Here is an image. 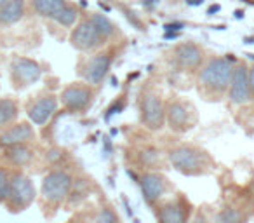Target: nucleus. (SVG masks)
<instances>
[{
    "mask_svg": "<svg viewBox=\"0 0 254 223\" xmlns=\"http://www.w3.org/2000/svg\"><path fill=\"white\" fill-rule=\"evenodd\" d=\"M247 56H249V58H251V60H254V54H247Z\"/></svg>",
    "mask_w": 254,
    "mask_h": 223,
    "instance_id": "e433bc0d",
    "label": "nucleus"
},
{
    "mask_svg": "<svg viewBox=\"0 0 254 223\" xmlns=\"http://www.w3.org/2000/svg\"><path fill=\"white\" fill-rule=\"evenodd\" d=\"M216 223H244L246 215L237 208H225L216 215Z\"/></svg>",
    "mask_w": 254,
    "mask_h": 223,
    "instance_id": "5701e85b",
    "label": "nucleus"
},
{
    "mask_svg": "<svg viewBox=\"0 0 254 223\" xmlns=\"http://www.w3.org/2000/svg\"><path fill=\"white\" fill-rule=\"evenodd\" d=\"M35 140V129L30 121L16 122L11 128L0 131V149H11L18 145H28Z\"/></svg>",
    "mask_w": 254,
    "mask_h": 223,
    "instance_id": "4468645a",
    "label": "nucleus"
},
{
    "mask_svg": "<svg viewBox=\"0 0 254 223\" xmlns=\"http://www.w3.org/2000/svg\"><path fill=\"white\" fill-rule=\"evenodd\" d=\"M235 18H237V19L244 18V11H235Z\"/></svg>",
    "mask_w": 254,
    "mask_h": 223,
    "instance_id": "f704fd0d",
    "label": "nucleus"
},
{
    "mask_svg": "<svg viewBox=\"0 0 254 223\" xmlns=\"http://www.w3.org/2000/svg\"><path fill=\"white\" fill-rule=\"evenodd\" d=\"M87 19L92 23V26H94V28L98 30V32L101 33L106 40L112 39V37L117 33V26L113 25V21L108 18V16H105V14H91Z\"/></svg>",
    "mask_w": 254,
    "mask_h": 223,
    "instance_id": "412c9836",
    "label": "nucleus"
},
{
    "mask_svg": "<svg viewBox=\"0 0 254 223\" xmlns=\"http://www.w3.org/2000/svg\"><path fill=\"white\" fill-rule=\"evenodd\" d=\"M247 65L237 63L233 67L232 82L228 87V99L233 105H246L253 99V92L249 87V77H247Z\"/></svg>",
    "mask_w": 254,
    "mask_h": 223,
    "instance_id": "ddd939ff",
    "label": "nucleus"
},
{
    "mask_svg": "<svg viewBox=\"0 0 254 223\" xmlns=\"http://www.w3.org/2000/svg\"><path fill=\"white\" fill-rule=\"evenodd\" d=\"M112 63H113V54L108 53V51H99L94 56L89 58L80 68V75L84 77L85 84L92 85V87L103 84L110 68H112Z\"/></svg>",
    "mask_w": 254,
    "mask_h": 223,
    "instance_id": "9b49d317",
    "label": "nucleus"
},
{
    "mask_svg": "<svg viewBox=\"0 0 254 223\" xmlns=\"http://www.w3.org/2000/svg\"><path fill=\"white\" fill-rule=\"evenodd\" d=\"M106 39L92 26L89 19L77 23L75 28L70 33V44L73 49L80 51V53H92L98 51L105 46Z\"/></svg>",
    "mask_w": 254,
    "mask_h": 223,
    "instance_id": "6e6552de",
    "label": "nucleus"
},
{
    "mask_svg": "<svg viewBox=\"0 0 254 223\" xmlns=\"http://www.w3.org/2000/svg\"><path fill=\"white\" fill-rule=\"evenodd\" d=\"M26 0H11L0 7V26H14L25 18Z\"/></svg>",
    "mask_w": 254,
    "mask_h": 223,
    "instance_id": "6ab92c4d",
    "label": "nucleus"
},
{
    "mask_svg": "<svg viewBox=\"0 0 254 223\" xmlns=\"http://www.w3.org/2000/svg\"><path fill=\"white\" fill-rule=\"evenodd\" d=\"M71 187H73V176L66 169H51L42 178L40 197L47 208L56 209L64 201H68Z\"/></svg>",
    "mask_w": 254,
    "mask_h": 223,
    "instance_id": "7ed1b4c3",
    "label": "nucleus"
},
{
    "mask_svg": "<svg viewBox=\"0 0 254 223\" xmlns=\"http://www.w3.org/2000/svg\"><path fill=\"white\" fill-rule=\"evenodd\" d=\"M173 61L180 70L193 72L204 63V49L195 42H183L178 44L173 49Z\"/></svg>",
    "mask_w": 254,
    "mask_h": 223,
    "instance_id": "f8f14e48",
    "label": "nucleus"
},
{
    "mask_svg": "<svg viewBox=\"0 0 254 223\" xmlns=\"http://www.w3.org/2000/svg\"><path fill=\"white\" fill-rule=\"evenodd\" d=\"M124 108H126V96H120V98H117L115 101L108 106V110H106V119H110L115 114H122Z\"/></svg>",
    "mask_w": 254,
    "mask_h": 223,
    "instance_id": "bb28decb",
    "label": "nucleus"
},
{
    "mask_svg": "<svg viewBox=\"0 0 254 223\" xmlns=\"http://www.w3.org/2000/svg\"><path fill=\"white\" fill-rule=\"evenodd\" d=\"M77 21H78V9L71 4H68L66 9H64L60 14V18L56 19L58 25L64 26V28H70V26H73Z\"/></svg>",
    "mask_w": 254,
    "mask_h": 223,
    "instance_id": "393cba45",
    "label": "nucleus"
},
{
    "mask_svg": "<svg viewBox=\"0 0 254 223\" xmlns=\"http://www.w3.org/2000/svg\"><path fill=\"white\" fill-rule=\"evenodd\" d=\"M35 159V150L32 149V143L28 145H18L11 149H4V160L9 169H21L33 162Z\"/></svg>",
    "mask_w": 254,
    "mask_h": 223,
    "instance_id": "f3484780",
    "label": "nucleus"
},
{
    "mask_svg": "<svg viewBox=\"0 0 254 223\" xmlns=\"http://www.w3.org/2000/svg\"><path fill=\"white\" fill-rule=\"evenodd\" d=\"M202 4H204V0H187V5L190 7H200Z\"/></svg>",
    "mask_w": 254,
    "mask_h": 223,
    "instance_id": "7c9ffc66",
    "label": "nucleus"
},
{
    "mask_svg": "<svg viewBox=\"0 0 254 223\" xmlns=\"http://www.w3.org/2000/svg\"><path fill=\"white\" fill-rule=\"evenodd\" d=\"M157 215H159V223H188L190 208L185 199H176L164 202Z\"/></svg>",
    "mask_w": 254,
    "mask_h": 223,
    "instance_id": "dca6fc26",
    "label": "nucleus"
},
{
    "mask_svg": "<svg viewBox=\"0 0 254 223\" xmlns=\"http://www.w3.org/2000/svg\"><path fill=\"white\" fill-rule=\"evenodd\" d=\"M60 103L68 114H84L92 106L96 98V91L92 85L84 82H73L63 87L61 94L58 96Z\"/></svg>",
    "mask_w": 254,
    "mask_h": 223,
    "instance_id": "39448f33",
    "label": "nucleus"
},
{
    "mask_svg": "<svg viewBox=\"0 0 254 223\" xmlns=\"http://www.w3.org/2000/svg\"><path fill=\"white\" fill-rule=\"evenodd\" d=\"M219 9H221V5L216 4V5H211V7L207 9V14H214V12H218Z\"/></svg>",
    "mask_w": 254,
    "mask_h": 223,
    "instance_id": "473e14b6",
    "label": "nucleus"
},
{
    "mask_svg": "<svg viewBox=\"0 0 254 223\" xmlns=\"http://www.w3.org/2000/svg\"><path fill=\"white\" fill-rule=\"evenodd\" d=\"M19 117V103L12 96L0 98V131L11 128L18 122Z\"/></svg>",
    "mask_w": 254,
    "mask_h": 223,
    "instance_id": "aec40b11",
    "label": "nucleus"
},
{
    "mask_svg": "<svg viewBox=\"0 0 254 223\" xmlns=\"http://www.w3.org/2000/svg\"><path fill=\"white\" fill-rule=\"evenodd\" d=\"M166 122L174 133H187L195 126L193 106L181 99H171L166 105Z\"/></svg>",
    "mask_w": 254,
    "mask_h": 223,
    "instance_id": "9d476101",
    "label": "nucleus"
},
{
    "mask_svg": "<svg viewBox=\"0 0 254 223\" xmlns=\"http://www.w3.org/2000/svg\"><path fill=\"white\" fill-rule=\"evenodd\" d=\"M58 106H60V98L56 94H53V92L39 94L26 105L28 121L33 126H46L56 115Z\"/></svg>",
    "mask_w": 254,
    "mask_h": 223,
    "instance_id": "1a4fd4ad",
    "label": "nucleus"
},
{
    "mask_svg": "<svg viewBox=\"0 0 254 223\" xmlns=\"http://www.w3.org/2000/svg\"><path fill=\"white\" fill-rule=\"evenodd\" d=\"M247 77H249V87H251V92L254 96V65L253 67L247 68Z\"/></svg>",
    "mask_w": 254,
    "mask_h": 223,
    "instance_id": "c85d7f7f",
    "label": "nucleus"
},
{
    "mask_svg": "<svg viewBox=\"0 0 254 223\" xmlns=\"http://www.w3.org/2000/svg\"><path fill=\"white\" fill-rule=\"evenodd\" d=\"M126 173H127V176H129V178H132V180H134L136 183H139V176H136V173H134V171H131V169H126Z\"/></svg>",
    "mask_w": 254,
    "mask_h": 223,
    "instance_id": "2f4dec72",
    "label": "nucleus"
},
{
    "mask_svg": "<svg viewBox=\"0 0 254 223\" xmlns=\"http://www.w3.org/2000/svg\"><path fill=\"white\" fill-rule=\"evenodd\" d=\"M9 75H11V84L14 89L21 91L35 82L40 80L42 77V67L32 58L18 56L11 61V68H9Z\"/></svg>",
    "mask_w": 254,
    "mask_h": 223,
    "instance_id": "0eeeda50",
    "label": "nucleus"
},
{
    "mask_svg": "<svg viewBox=\"0 0 254 223\" xmlns=\"http://www.w3.org/2000/svg\"><path fill=\"white\" fill-rule=\"evenodd\" d=\"M181 28H185V23H181V21H174V23H167V25H164V30H166V32L180 33Z\"/></svg>",
    "mask_w": 254,
    "mask_h": 223,
    "instance_id": "cd10ccee",
    "label": "nucleus"
},
{
    "mask_svg": "<svg viewBox=\"0 0 254 223\" xmlns=\"http://www.w3.org/2000/svg\"><path fill=\"white\" fill-rule=\"evenodd\" d=\"M35 197H37V190H35V185H33L32 178L26 176L23 171L12 169L9 195L4 204L5 208L11 213H21L33 204Z\"/></svg>",
    "mask_w": 254,
    "mask_h": 223,
    "instance_id": "20e7f679",
    "label": "nucleus"
},
{
    "mask_svg": "<svg viewBox=\"0 0 254 223\" xmlns=\"http://www.w3.org/2000/svg\"><path fill=\"white\" fill-rule=\"evenodd\" d=\"M139 119L150 131H160L166 126V105L157 92H145L139 101Z\"/></svg>",
    "mask_w": 254,
    "mask_h": 223,
    "instance_id": "423d86ee",
    "label": "nucleus"
},
{
    "mask_svg": "<svg viewBox=\"0 0 254 223\" xmlns=\"http://www.w3.org/2000/svg\"><path fill=\"white\" fill-rule=\"evenodd\" d=\"M7 2H11V0H0V7H4V5L7 4Z\"/></svg>",
    "mask_w": 254,
    "mask_h": 223,
    "instance_id": "c9c22d12",
    "label": "nucleus"
},
{
    "mask_svg": "<svg viewBox=\"0 0 254 223\" xmlns=\"http://www.w3.org/2000/svg\"><path fill=\"white\" fill-rule=\"evenodd\" d=\"M105 147H106V155H108V153L112 152V145H110L108 138H105Z\"/></svg>",
    "mask_w": 254,
    "mask_h": 223,
    "instance_id": "72a5a7b5",
    "label": "nucleus"
},
{
    "mask_svg": "<svg viewBox=\"0 0 254 223\" xmlns=\"http://www.w3.org/2000/svg\"><path fill=\"white\" fill-rule=\"evenodd\" d=\"M138 162L143 167H155L160 162V150L155 149V147H145V149L139 150Z\"/></svg>",
    "mask_w": 254,
    "mask_h": 223,
    "instance_id": "4be33fe9",
    "label": "nucleus"
},
{
    "mask_svg": "<svg viewBox=\"0 0 254 223\" xmlns=\"http://www.w3.org/2000/svg\"><path fill=\"white\" fill-rule=\"evenodd\" d=\"M171 166L185 176H200L212 169V159L207 152L191 145H178L167 152Z\"/></svg>",
    "mask_w": 254,
    "mask_h": 223,
    "instance_id": "f03ea898",
    "label": "nucleus"
},
{
    "mask_svg": "<svg viewBox=\"0 0 254 223\" xmlns=\"http://www.w3.org/2000/svg\"><path fill=\"white\" fill-rule=\"evenodd\" d=\"M11 174L12 169L7 166H0V204H5L9 195V187H11Z\"/></svg>",
    "mask_w": 254,
    "mask_h": 223,
    "instance_id": "b1692460",
    "label": "nucleus"
},
{
    "mask_svg": "<svg viewBox=\"0 0 254 223\" xmlns=\"http://www.w3.org/2000/svg\"><path fill=\"white\" fill-rule=\"evenodd\" d=\"M235 65L226 58H211L198 74V92L207 98L228 92Z\"/></svg>",
    "mask_w": 254,
    "mask_h": 223,
    "instance_id": "f257e3e1",
    "label": "nucleus"
},
{
    "mask_svg": "<svg viewBox=\"0 0 254 223\" xmlns=\"http://www.w3.org/2000/svg\"><path fill=\"white\" fill-rule=\"evenodd\" d=\"M94 223H120L119 216H117V213L113 211L110 206H103L101 209H99L98 216H96Z\"/></svg>",
    "mask_w": 254,
    "mask_h": 223,
    "instance_id": "a878e982",
    "label": "nucleus"
},
{
    "mask_svg": "<svg viewBox=\"0 0 254 223\" xmlns=\"http://www.w3.org/2000/svg\"><path fill=\"white\" fill-rule=\"evenodd\" d=\"M32 11L40 18H47L56 21L61 12L66 9V0H30Z\"/></svg>",
    "mask_w": 254,
    "mask_h": 223,
    "instance_id": "a211bd4d",
    "label": "nucleus"
},
{
    "mask_svg": "<svg viewBox=\"0 0 254 223\" xmlns=\"http://www.w3.org/2000/svg\"><path fill=\"white\" fill-rule=\"evenodd\" d=\"M134 223H139V220H134Z\"/></svg>",
    "mask_w": 254,
    "mask_h": 223,
    "instance_id": "4c0bfd02",
    "label": "nucleus"
},
{
    "mask_svg": "<svg viewBox=\"0 0 254 223\" xmlns=\"http://www.w3.org/2000/svg\"><path fill=\"white\" fill-rule=\"evenodd\" d=\"M159 2L160 0H143V5H145L146 9H153Z\"/></svg>",
    "mask_w": 254,
    "mask_h": 223,
    "instance_id": "c756f323",
    "label": "nucleus"
},
{
    "mask_svg": "<svg viewBox=\"0 0 254 223\" xmlns=\"http://www.w3.org/2000/svg\"><path fill=\"white\" fill-rule=\"evenodd\" d=\"M139 185H141L143 199H145L148 204L159 202L160 199L166 195L167 188H169L166 178L160 173H155V171H148V173L141 174V176H139Z\"/></svg>",
    "mask_w": 254,
    "mask_h": 223,
    "instance_id": "2eb2a0df",
    "label": "nucleus"
}]
</instances>
